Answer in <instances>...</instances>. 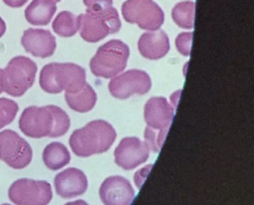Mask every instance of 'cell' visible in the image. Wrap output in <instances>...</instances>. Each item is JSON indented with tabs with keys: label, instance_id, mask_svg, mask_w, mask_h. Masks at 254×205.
<instances>
[{
	"label": "cell",
	"instance_id": "cell-1",
	"mask_svg": "<svg viewBox=\"0 0 254 205\" xmlns=\"http://www.w3.org/2000/svg\"><path fill=\"white\" fill-rule=\"evenodd\" d=\"M69 125L67 114L55 105L29 106L23 110L19 119L21 132L33 139L61 137L67 132Z\"/></svg>",
	"mask_w": 254,
	"mask_h": 205
},
{
	"label": "cell",
	"instance_id": "cell-2",
	"mask_svg": "<svg viewBox=\"0 0 254 205\" xmlns=\"http://www.w3.org/2000/svg\"><path fill=\"white\" fill-rule=\"evenodd\" d=\"M115 139L116 132L108 122L94 120L73 131L68 144L73 154L81 157H87L108 151Z\"/></svg>",
	"mask_w": 254,
	"mask_h": 205
},
{
	"label": "cell",
	"instance_id": "cell-3",
	"mask_svg": "<svg viewBox=\"0 0 254 205\" xmlns=\"http://www.w3.org/2000/svg\"><path fill=\"white\" fill-rule=\"evenodd\" d=\"M85 81V70L71 62H51L41 69L39 84L48 93H72L80 89Z\"/></svg>",
	"mask_w": 254,
	"mask_h": 205
},
{
	"label": "cell",
	"instance_id": "cell-4",
	"mask_svg": "<svg viewBox=\"0 0 254 205\" xmlns=\"http://www.w3.org/2000/svg\"><path fill=\"white\" fill-rule=\"evenodd\" d=\"M129 53V47L125 43L110 40L97 49L89 62L90 70L96 77H114L126 67Z\"/></svg>",
	"mask_w": 254,
	"mask_h": 205
},
{
	"label": "cell",
	"instance_id": "cell-5",
	"mask_svg": "<svg viewBox=\"0 0 254 205\" xmlns=\"http://www.w3.org/2000/svg\"><path fill=\"white\" fill-rule=\"evenodd\" d=\"M77 20L80 37L88 43H96L121 28L118 12L112 6L101 11H86L78 15Z\"/></svg>",
	"mask_w": 254,
	"mask_h": 205
},
{
	"label": "cell",
	"instance_id": "cell-6",
	"mask_svg": "<svg viewBox=\"0 0 254 205\" xmlns=\"http://www.w3.org/2000/svg\"><path fill=\"white\" fill-rule=\"evenodd\" d=\"M38 67L29 57L17 55L9 60L6 67L2 69V89L8 95L20 97L32 87Z\"/></svg>",
	"mask_w": 254,
	"mask_h": 205
},
{
	"label": "cell",
	"instance_id": "cell-7",
	"mask_svg": "<svg viewBox=\"0 0 254 205\" xmlns=\"http://www.w3.org/2000/svg\"><path fill=\"white\" fill-rule=\"evenodd\" d=\"M8 197L15 205H48L53 192L46 180L20 178L10 185Z\"/></svg>",
	"mask_w": 254,
	"mask_h": 205
},
{
	"label": "cell",
	"instance_id": "cell-8",
	"mask_svg": "<svg viewBox=\"0 0 254 205\" xmlns=\"http://www.w3.org/2000/svg\"><path fill=\"white\" fill-rule=\"evenodd\" d=\"M121 11L126 22L137 24L143 30H159L164 23V12L153 0H127Z\"/></svg>",
	"mask_w": 254,
	"mask_h": 205
},
{
	"label": "cell",
	"instance_id": "cell-9",
	"mask_svg": "<svg viewBox=\"0 0 254 205\" xmlns=\"http://www.w3.org/2000/svg\"><path fill=\"white\" fill-rule=\"evenodd\" d=\"M33 151L29 143L10 129L0 132V160L14 169H22L30 164Z\"/></svg>",
	"mask_w": 254,
	"mask_h": 205
},
{
	"label": "cell",
	"instance_id": "cell-10",
	"mask_svg": "<svg viewBox=\"0 0 254 205\" xmlns=\"http://www.w3.org/2000/svg\"><path fill=\"white\" fill-rule=\"evenodd\" d=\"M151 86L152 81L146 71L130 69L114 76L108 83V90L114 98L123 100L133 94H146Z\"/></svg>",
	"mask_w": 254,
	"mask_h": 205
},
{
	"label": "cell",
	"instance_id": "cell-11",
	"mask_svg": "<svg viewBox=\"0 0 254 205\" xmlns=\"http://www.w3.org/2000/svg\"><path fill=\"white\" fill-rule=\"evenodd\" d=\"M149 148L136 137L123 138L114 151L115 163L125 170H130L145 162L149 157Z\"/></svg>",
	"mask_w": 254,
	"mask_h": 205
},
{
	"label": "cell",
	"instance_id": "cell-12",
	"mask_svg": "<svg viewBox=\"0 0 254 205\" xmlns=\"http://www.w3.org/2000/svg\"><path fill=\"white\" fill-rule=\"evenodd\" d=\"M99 197L104 205H130L134 198L131 183L119 175L107 177L99 187Z\"/></svg>",
	"mask_w": 254,
	"mask_h": 205
},
{
	"label": "cell",
	"instance_id": "cell-13",
	"mask_svg": "<svg viewBox=\"0 0 254 205\" xmlns=\"http://www.w3.org/2000/svg\"><path fill=\"white\" fill-rule=\"evenodd\" d=\"M21 45L27 52L41 58L53 55L57 48L56 38L50 31L33 28L24 31Z\"/></svg>",
	"mask_w": 254,
	"mask_h": 205
},
{
	"label": "cell",
	"instance_id": "cell-14",
	"mask_svg": "<svg viewBox=\"0 0 254 205\" xmlns=\"http://www.w3.org/2000/svg\"><path fill=\"white\" fill-rule=\"evenodd\" d=\"M174 117V107L165 97L150 98L144 107V119L149 127L155 131H169Z\"/></svg>",
	"mask_w": 254,
	"mask_h": 205
},
{
	"label": "cell",
	"instance_id": "cell-15",
	"mask_svg": "<svg viewBox=\"0 0 254 205\" xmlns=\"http://www.w3.org/2000/svg\"><path fill=\"white\" fill-rule=\"evenodd\" d=\"M54 185L59 196L63 198H72L86 191L88 181L82 170L69 167L55 176Z\"/></svg>",
	"mask_w": 254,
	"mask_h": 205
},
{
	"label": "cell",
	"instance_id": "cell-16",
	"mask_svg": "<svg viewBox=\"0 0 254 205\" xmlns=\"http://www.w3.org/2000/svg\"><path fill=\"white\" fill-rule=\"evenodd\" d=\"M138 50L145 58L152 60L160 59L170 51L169 37L163 30L146 32L139 38Z\"/></svg>",
	"mask_w": 254,
	"mask_h": 205
},
{
	"label": "cell",
	"instance_id": "cell-17",
	"mask_svg": "<svg viewBox=\"0 0 254 205\" xmlns=\"http://www.w3.org/2000/svg\"><path fill=\"white\" fill-rule=\"evenodd\" d=\"M57 11L54 0H33L25 10V18L31 25H48Z\"/></svg>",
	"mask_w": 254,
	"mask_h": 205
},
{
	"label": "cell",
	"instance_id": "cell-18",
	"mask_svg": "<svg viewBox=\"0 0 254 205\" xmlns=\"http://www.w3.org/2000/svg\"><path fill=\"white\" fill-rule=\"evenodd\" d=\"M64 98L70 109L79 113H85L95 106L97 95L93 88L88 83H85L75 92L64 93Z\"/></svg>",
	"mask_w": 254,
	"mask_h": 205
},
{
	"label": "cell",
	"instance_id": "cell-19",
	"mask_svg": "<svg viewBox=\"0 0 254 205\" xmlns=\"http://www.w3.org/2000/svg\"><path fill=\"white\" fill-rule=\"evenodd\" d=\"M70 160V154L64 145L60 142L49 144L43 151V161L51 170H58L65 166Z\"/></svg>",
	"mask_w": 254,
	"mask_h": 205
},
{
	"label": "cell",
	"instance_id": "cell-20",
	"mask_svg": "<svg viewBox=\"0 0 254 205\" xmlns=\"http://www.w3.org/2000/svg\"><path fill=\"white\" fill-rule=\"evenodd\" d=\"M52 27L54 32L61 37H72L78 31L77 16L68 11H63L57 15Z\"/></svg>",
	"mask_w": 254,
	"mask_h": 205
},
{
	"label": "cell",
	"instance_id": "cell-21",
	"mask_svg": "<svg viewBox=\"0 0 254 205\" xmlns=\"http://www.w3.org/2000/svg\"><path fill=\"white\" fill-rule=\"evenodd\" d=\"M194 2L182 1L174 6L172 18L174 22L183 29H192L194 22Z\"/></svg>",
	"mask_w": 254,
	"mask_h": 205
},
{
	"label": "cell",
	"instance_id": "cell-22",
	"mask_svg": "<svg viewBox=\"0 0 254 205\" xmlns=\"http://www.w3.org/2000/svg\"><path fill=\"white\" fill-rule=\"evenodd\" d=\"M18 104L9 98H0V130L12 123L18 113Z\"/></svg>",
	"mask_w": 254,
	"mask_h": 205
},
{
	"label": "cell",
	"instance_id": "cell-23",
	"mask_svg": "<svg viewBox=\"0 0 254 205\" xmlns=\"http://www.w3.org/2000/svg\"><path fill=\"white\" fill-rule=\"evenodd\" d=\"M167 131H155L150 129L149 127H146L145 130V143L148 146L149 150H151L154 153H158L161 150V147L163 145V142L165 140V137L167 135Z\"/></svg>",
	"mask_w": 254,
	"mask_h": 205
},
{
	"label": "cell",
	"instance_id": "cell-24",
	"mask_svg": "<svg viewBox=\"0 0 254 205\" xmlns=\"http://www.w3.org/2000/svg\"><path fill=\"white\" fill-rule=\"evenodd\" d=\"M191 40L192 33L191 32H184L178 35L176 38V47L179 52L185 56L190 55L191 49Z\"/></svg>",
	"mask_w": 254,
	"mask_h": 205
},
{
	"label": "cell",
	"instance_id": "cell-25",
	"mask_svg": "<svg viewBox=\"0 0 254 205\" xmlns=\"http://www.w3.org/2000/svg\"><path fill=\"white\" fill-rule=\"evenodd\" d=\"M86 11H101L112 6V0H83Z\"/></svg>",
	"mask_w": 254,
	"mask_h": 205
},
{
	"label": "cell",
	"instance_id": "cell-26",
	"mask_svg": "<svg viewBox=\"0 0 254 205\" xmlns=\"http://www.w3.org/2000/svg\"><path fill=\"white\" fill-rule=\"evenodd\" d=\"M152 168V164H148L145 167L139 169L135 174H134V182L136 183L137 187L140 188L141 184L143 183V181L145 180V177L147 176L148 172L150 171V169Z\"/></svg>",
	"mask_w": 254,
	"mask_h": 205
},
{
	"label": "cell",
	"instance_id": "cell-27",
	"mask_svg": "<svg viewBox=\"0 0 254 205\" xmlns=\"http://www.w3.org/2000/svg\"><path fill=\"white\" fill-rule=\"evenodd\" d=\"M3 2L9 7L19 8V7H22L23 5H25L28 2V0H3Z\"/></svg>",
	"mask_w": 254,
	"mask_h": 205
},
{
	"label": "cell",
	"instance_id": "cell-28",
	"mask_svg": "<svg viewBox=\"0 0 254 205\" xmlns=\"http://www.w3.org/2000/svg\"><path fill=\"white\" fill-rule=\"evenodd\" d=\"M5 32H6V23L0 17V38L5 34Z\"/></svg>",
	"mask_w": 254,
	"mask_h": 205
},
{
	"label": "cell",
	"instance_id": "cell-29",
	"mask_svg": "<svg viewBox=\"0 0 254 205\" xmlns=\"http://www.w3.org/2000/svg\"><path fill=\"white\" fill-rule=\"evenodd\" d=\"M64 205H88V204L83 200H75L72 202H67Z\"/></svg>",
	"mask_w": 254,
	"mask_h": 205
},
{
	"label": "cell",
	"instance_id": "cell-30",
	"mask_svg": "<svg viewBox=\"0 0 254 205\" xmlns=\"http://www.w3.org/2000/svg\"><path fill=\"white\" fill-rule=\"evenodd\" d=\"M1 74H2V69L0 68V94L3 92V89H2V84H1Z\"/></svg>",
	"mask_w": 254,
	"mask_h": 205
},
{
	"label": "cell",
	"instance_id": "cell-31",
	"mask_svg": "<svg viewBox=\"0 0 254 205\" xmlns=\"http://www.w3.org/2000/svg\"><path fill=\"white\" fill-rule=\"evenodd\" d=\"M1 205H11V204H9V203H3V204H1Z\"/></svg>",
	"mask_w": 254,
	"mask_h": 205
},
{
	"label": "cell",
	"instance_id": "cell-32",
	"mask_svg": "<svg viewBox=\"0 0 254 205\" xmlns=\"http://www.w3.org/2000/svg\"><path fill=\"white\" fill-rule=\"evenodd\" d=\"M55 2H59V1H61V0H54Z\"/></svg>",
	"mask_w": 254,
	"mask_h": 205
}]
</instances>
